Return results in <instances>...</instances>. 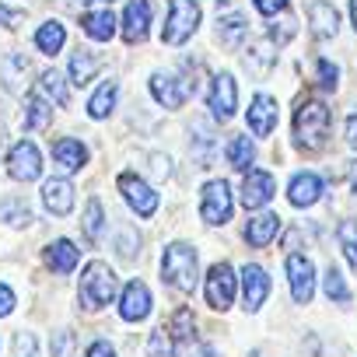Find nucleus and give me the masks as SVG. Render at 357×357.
<instances>
[{
	"mask_svg": "<svg viewBox=\"0 0 357 357\" xmlns=\"http://www.w3.org/2000/svg\"><path fill=\"white\" fill-rule=\"evenodd\" d=\"M291 204L294 207H312V204H319V197H322V178L315 175V172H298L294 178H291Z\"/></svg>",
	"mask_w": 357,
	"mask_h": 357,
	"instance_id": "21",
	"label": "nucleus"
},
{
	"mask_svg": "<svg viewBox=\"0 0 357 357\" xmlns=\"http://www.w3.org/2000/svg\"><path fill=\"white\" fill-rule=\"evenodd\" d=\"M347 144L357 151V109L350 112V119H347Z\"/></svg>",
	"mask_w": 357,
	"mask_h": 357,
	"instance_id": "49",
	"label": "nucleus"
},
{
	"mask_svg": "<svg viewBox=\"0 0 357 357\" xmlns=\"http://www.w3.org/2000/svg\"><path fill=\"white\" fill-rule=\"evenodd\" d=\"M116 291H119V280H116V273H112V266H109V263L95 259V263H88V266H84L77 294H81V305H84L88 312L105 308V305L116 298Z\"/></svg>",
	"mask_w": 357,
	"mask_h": 357,
	"instance_id": "2",
	"label": "nucleus"
},
{
	"mask_svg": "<svg viewBox=\"0 0 357 357\" xmlns=\"http://www.w3.org/2000/svg\"><path fill=\"white\" fill-rule=\"evenodd\" d=\"M161 280L178 294H193L197 287V249L186 242H172L161 256Z\"/></svg>",
	"mask_w": 357,
	"mask_h": 357,
	"instance_id": "1",
	"label": "nucleus"
},
{
	"mask_svg": "<svg viewBox=\"0 0 357 357\" xmlns=\"http://www.w3.org/2000/svg\"><path fill=\"white\" fill-rule=\"evenodd\" d=\"M81 231H84L88 242H98V238H102V231H105V207H102L98 197L88 200V207H84V221H81Z\"/></svg>",
	"mask_w": 357,
	"mask_h": 357,
	"instance_id": "30",
	"label": "nucleus"
},
{
	"mask_svg": "<svg viewBox=\"0 0 357 357\" xmlns=\"http://www.w3.org/2000/svg\"><path fill=\"white\" fill-rule=\"evenodd\" d=\"M151 172H154L158 178H168V175H172V161H168L165 154H151Z\"/></svg>",
	"mask_w": 357,
	"mask_h": 357,
	"instance_id": "46",
	"label": "nucleus"
},
{
	"mask_svg": "<svg viewBox=\"0 0 357 357\" xmlns=\"http://www.w3.org/2000/svg\"><path fill=\"white\" fill-rule=\"evenodd\" d=\"M43 204L53 218H67L74 211V186L67 183V178H50V183L43 186Z\"/></svg>",
	"mask_w": 357,
	"mask_h": 357,
	"instance_id": "17",
	"label": "nucleus"
},
{
	"mask_svg": "<svg viewBox=\"0 0 357 357\" xmlns=\"http://www.w3.org/2000/svg\"><path fill=\"white\" fill-rule=\"evenodd\" d=\"M50 123H53L50 102H46L39 91H32V95L25 98V130H46Z\"/></svg>",
	"mask_w": 357,
	"mask_h": 357,
	"instance_id": "27",
	"label": "nucleus"
},
{
	"mask_svg": "<svg viewBox=\"0 0 357 357\" xmlns=\"http://www.w3.org/2000/svg\"><path fill=\"white\" fill-rule=\"evenodd\" d=\"M273 63H277V53H273V39H266V43H256V46L249 50V56H245V67H249V70H252L256 77H266Z\"/></svg>",
	"mask_w": 357,
	"mask_h": 357,
	"instance_id": "28",
	"label": "nucleus"
},
{
	"mask_svg": "<svg viewBox=\"0 0 357 357\" xmlns=\"http://www.w3.org/2000/svg\"><path fill=\"white\" fill-rule=\"evenodd\" d=\"M81 29L88 39L109 43L116 36V18H112V11H88V15H81Z\"/></svg>",
	"mask_w": 357,
	"mask_h": 357,
	"instance_id": "23",
	"label": "nucleus"
},
{
	"mask_svg": "<svg viewBox=\"0 0 357 357\" xmlns=\"http://www.w3.org/2000/svg\"><path fill=\"white\" fill-rule=\"evenodd\" d=\"M235 301V270L231 263H214L207 273V305L214 312H228Z\"/></svg>",
	"mask_w": 357,
	"mask_h": 357,
	"instance_id": "7",
	"label": "nucleus"
},
{
	"mask_svg": "<svg viewBox=\"0 0 357 357\" xmlns=\"http://www.w3.org/2000/svg\"><path fill=\"white\" fill-rule=\"evenodd\" d=\"M53 161L63 168V172H81L88 165V147L74 137H60L53 144Z\"/></svg>",
	"mask_w": 357,
	"mask_h": 357,
	"instance_id": "20",
	"label": "nucleus"
},
{
	"mask_svg": "<svg viewBox=\"0 0 357 357\" xmlns=\"http://www.w3.org/2000/svg\"><path fill=\"white\" fill-rule=\"evenodd\" d=\"M119 315L126 322H140V319L151 315V291H147L144 280H130L123 287V294H119Z\"/></svg>",
	"mask_w": 357,
	"mask_h": 357,
	"instance_id": "14",
	"label": "nucleus"
},
{
	"mask_svg": "<svg viewBox=\"0 0 357 357\" xmlns=\"http://www.w3.org/2000/svg\"><path fill=\"white\" fill-rule=\"evenodd\" d=\"M88 357H116V350H112V343H105V340H95V343L88 347Z\"/></svg>",
	"mask_w": 357,
	"mask_h": 357,
	"instance_id": "47",
	"label": "nucleus"
},
{
	"mask_svg": "<svg viewBox=\"0 0 357 357\" xmlns=\"http://www.w3.org/2000/svg\"><path fill=\"white\" fill-rule=\"evenodd\" d=\"M200 218L207 225H228L231 221V190L225 178H214V183L204 186L200 193Z\"/></svg>",
	"mask_w": 357,
	"mask_h": 357,
	"instance_id": "6",
	"label": "nucleus"
},
{
	"mask_svg": "<svg viewBox=\"0 0 357 357\" xmlns=\"http://www.w3.org/2000/svg\"><path fill=\"white\" fill-rule=\"evenodd\" d=\"M252 158H256L252 140H249V137H231V144H228V165L238 168V172H249Z\"/></svg>",
	"mask_w": 357,
	"mask_h": 357,
	"instance_id": "32",
	"label": "nucleus"
},
{
	"mask_svg": "<svg viewBox=\"0 0 357 357\" xmlns=\"http://www.w3.org/2000/svg\"><path fill=\"white\" fill-rule=\"evenodd\" d=\"M200 4L197 0H168V22H165V29H161V39L168 43V46H183L193 32H197V25H200Z\"/></svg>",
	"mask_w": 357,
	"mask_h": 357,
	"instance_id": "4",
	"label": "nucleus"
},
{
	"mask_svg": "<svg viewBox=\"0 0 357 357\" xmlns=\"http://www.w3.org/2000/svg\"><path fill=\"white\" fill-rule=\"evenodd\" d=\"M193 88H197V84H190L186 77L165 74V70H158V74L151 77V95H154L158 105H165V109H183Z\"/></svg>",
	"mask_w": 357,
	"mask_h": 357,
	"instance_id": "8",
	"label": "nucleus"
},
{
	"mask_svg": "<svg viewBox=\"0 0 357 357\" xmlns=\"http://www.w3.org/2000/svg\"><path fill=\"white\" fill-rule=\"evenodd\" d=\"M329 123H333V116H329V109L322 102H301L298 112H294V140H298V147L319 151L326 144V137H329Z\"/></svg>",
	"mask_w": 357,
	"mask_h": 357,
	"instance_id": "3",
	"label": "nucleus"
},
{
	"mask_svg": "<svg viewBox=\"0 0 357 357\" xmlns=\"http://www.w3.org/2000/svg\"><path fill=\"white\" fill-rule=\"evenodd\" d=\"M116 95H119V84H116V81H105V84L88 98V116H91V119H105V116L112 112V105H116Z\"/></svg>",
	"mask_w": 357,
	"mask_h": 357,
	"instance_id": "29",
	"label": "nucleus"
},
{
	"mask_svg": "<svg viewBox=\"0 0 357 357\" xmlns=\"http://www.w3.org/2000/svg\"><path fill=\"white\" fill-rule=\"evenodd\" d=\"M211 112L218 123H228L238 109V84L231 74H214V84H211Z\"/></svg>",
	"mask_w": 357,
	"mask_h": 357,
	"instance_id": "11",
	"label": "nucleus"
},
{
	"mask_svg": "<svg viewBox=\"0 0 357 357\" xmlns=\"http://www.w3.org/2000/svg\"><path fill=\"white\" fill-rule=\"evenodd\" d=\"M98 4H112V0H98Z\"/></svg>",
	"mask_w": 357,
	"mask_h": 357,
	"instance_id": "53",
	"label": "nucleus"
},
{
	"mask_svg": "<svg viewBox=\"0 0 357 357\" xmlns=\"http://www.w3.org/2000/svg\"><path fill=\"white\" fill-rule=\"evenodd\" d=\"M249 357H263V354H259V350H252V354H249Z\"/></svg>",
	"mask_w": 357,
	"mask_h": 357,
	"instance_id": "52",
	"label": "nucleus"
},
{
	"mask_svg": "<svg viewBox=\"0 0 357 357\" xmlns=\"http://www.w3.org/2000/svg\"><path fill=\"white\" fill-rule=\"evenodd\" d=\"M53 357H77V347H74V333L70 329H60L53 336Z\"/></svg>",
	"mask_w": 357,
	"mask_h": 357,
	"instance_id": "39",
	"label": "nucleus"
},
{
	"mask_svg": "<svg viewBox=\"0 0 357 357\" xmlns=\"http://www.w3.org/2000/svg\"><path fill=\"white\" fill-rule=\"evenodd\" d=\"M0 221H8L15 228H29L32 225V211L22 200H4V204H0Z\"/></svg>",
	"mask_w": 357,
	"mask_h": 357,
	"instance_id": "34",
	"label": "nucleus"
},
{
	"mask_svg": "<svg viewBox=\"0 0 357 357\" xmlns=\"http://www.w3.org/2000/svg\"><path fill=\"white\" fill-rule=\"evenodd\" d=\"M326 298L329 301H350V287H347V280H343V273L336 270V266H329L326 270Z\"/></svg>",
	"mask_w": 357,
	"mask_h": 357,
	"instance_id": "37",
	"label": "nucleus"
},
{
	"mask_svg": "<svg viewBox=\"0 0 357 357\" xmlns=\"http://www.w3.org/2000/svg\"><path fill=\"white\" fill-rule=\"evenodd\" d=\"M43 259H46V266L53 270V273H74L77 270V263H81V249L70 242V238H56V242H50V249L43 252Z\"/></svg>",
	"mask_w": 357,
	"mask_h": 357,
	"instance_id": "16",
	"label": "nucleus"
},
{
	"mask_svg": "<svg viewBox=\"0 0 357 357\" xmlns=\"http://www.w3.org/2000/svg\"><path fill=\"white\" fill-rule=\"evenodd\" d=\"M18 350H22V357H36V340L29 333H18Z\"/></svg>",
	"mask_w": 357,
	"mask_h": 357,
	"instance_id": "48",
	"label": "nucleus"
},
{
	"mask_svg": "<svg viewBox=\"0 0 357 357\" xmlns=\"http://www.w3.org/2000/svg\"><path fill=\"white\" fill-rule=\"evenodd\" d=\"M175 357H218V354L211 347L197 343V340H183V343H178V350H175Z\"/></svg>",
	"mask_w": 357,
	"mask_h": 357,
	"instance_id": "40",
	"label": "nucleus"
},
{
	"mask_svg": "<svg viewBox=\"0 0 357 357\" xmlns=\"http://www.w3.org/2000/svg\"><path fill=\"white\" fill-rule=\"evenodd\" d=\"M25 22V11H18V8H4L0 4V29H18Z\"/></svg>",
	"mask_w": 357,
	"mask_h": 357,
	"instance_id": "43",
	"label": "nucleus"
},
{
	"mask_svg": "<svg viewBox=\"0 0 357 357\" xmlns=\"http://www.w3.org/2000/svg\"><path fill=\"white\" fill-rule=\"evenodd\" d=\"M147 32H151V4L147 0H130L123 15V39L133 46V43H144Z\"/></svg>",
	"mask_w": 357,
	"mask_h": 357,
	"instance_id": "15",
	"label": "nucleus"
},
{
	"mask_svg": "<svg viewBox=\"0 0 357 357\" xmlns=\"http://www.w3.org/2000/svg\"><path fill=\"white\" fill-rule=\"evenodd\" d=\"M8 175L15 183H36L43 175V151L32 140H18L8 151Z\"/></svg>",
	"mask_w": 357,
	"mask_h": 357,
	"instance_id": "5",
	"label": "nucleus"
},
{
	"mask_svg": "<svg viewBox=\"0 0 357 357\" xmlns=\"http://www.w3.org/2000/svg\"><path fill=\"white\" fill-rule=\"evenodd\" d=\"M39 91L50 95L56 105H70V91H67V81L60 70H43L39 74Z\"/></svg>",
	"mask_w": 357,
	"mask_h": 357,
	"instance_id": "31",
	"label": "nucleus"
},
{
	"mask_svg": "<svg viewBox=\"0 0 357 357\" xmlns=\"http://www.w3.org/2000/svg\"><path fill=\"white\" fill-rule=\"evenodd\" d=\"M350 190H354V197H357V161H350Z\"/></svg>",
	"mask_w": 357,
	"mask_h": 357,
	"instance_id": "50",
	"label": "nucleus"
},
{
	"mask_svg": "<svg viewBox=\"0 0 357 357\" xmlns=\"http://www.w3.org/2000/svg\"><path fill=\"white\" fill-rule=\"evenodd\" d=\"M308 22H312V36L315 39H333L340 32V15L329 0H312L308 4Z\"/></svg>",
	"mask_w": 357,
	"mask_h": 357,
	"instance_id": "19",
	"label": "nucleus"
},
{
	"mask_svg": "<svg viewBox=\"0 0 357 357\" xmlns=\"http://www.w3.org/2000/svg\"><path fill=\"white\" fill-rule=\"evenodd\" d=\"M15 305H18L15 291H11L8 284H0V319H4V315H11V312H15Z\"/></svg>",
	"mask_w": 357,
	"mask_h": 357,
	"instance_id": "45",
	"label": "nucleus"
},
{
	"mask_svg": "<svg viewBox=\"0 0 357 357\" xmlns=\"http://www.w3.org/2000/svg\"><path fill=\"white\" fill-rule=\"evenodd\" d=\"M287 277H291V294L298 305H308L315 294V266L305 256H287Z\"/></svg>",
	"mask_w": 357,
	"mask_h": 357,
	"instance_id": "12",
	"label": "nucleus"
},
{
	"mask_svg": "<svg viewBox=\"0 0 357 357\" xmlns=\"http://www.w3.org/2000/svg\"><path fill=\"white\" fill-rule=\"evenodd\" d=\"M252 4H256V11H259V15L273 18V15L287 11V4H291V0H252Z\"/></svg>",
	"mask_w": 357,
	"mask_h": 357,
	"instance_id": "44",
	"label": "nucleus"
},
{
	"mask_svg": "<svg viewBox=\"0 0 357 357\" xmlns=\"http://www.w3.org/2000/svg\"><path fill=\"white\" fill-rule=\"evenodd\" d=\"M22 74H29V60L22 53H11L4 63H0V77H4V88L8 91H18L22 88Z\"/></svg>",
	"mask_w": 357,
	"mask_h": 357,
	"instance_id": "33",
	"label": "nucleus"
},
{
	"mask_svg": "<svg viewBox=\"0 0 357 357\" xmlns=\"http://www.w3.org/2000/svg\"><path fill=\"white\" fill-rule=\"evenodd\" d=\"M249 130L256 137H270L277 130V98L270 95H256L249 105Z\"/></svg>",
	"mask_w": 357,
	"mask_h": 357,
	"instance_id": "18",
	"label": "nucleus"
},
{
	"mask_svg": "<svg viewBox=\"0 0 357 357\" xmlns=\"http://www.w3.org/2000/svg\"><path fill=\"white\" fill-rule=\"evenodd\" d=\"M245 36H249V22H245L242 15H228V18L218 22V39H221V46L238 50V46L245 43Z\"/></svg>",
	"mask_w": 357,
	"mask_h": 357,
	"instance_id": "26",
	"label": "nucleus"
},
{
	"mask_svg": "<svg viewBox=\"0 0 357 357\" xmlns=\"http://www.w3.org/2000/svg\"><path fill=\"white\" fill-rule=\"evenodd\" d=\"M119 190H123V200L130 204V211H133L137 218H151V214L158 211V193L144 183L140 175L123 172V175H119Z\"/></svg>",
	"mask_w": 357,
	"mask_h": 357,
	"instance_id": "9",
	"label": "nucleus"
},
{
	"mask_svg": "<svg viewBox=\"0 0 357 357\" xmlns=\"http://www.w3.org/2000/svg\"><path fill=\"white\" fill-rule=\"evenodd\" d=\"M137 245H140V238H137L130 228H123L119 238H116V252H119L123 259H133V249H137Z\"/></svg>",
	"mask_w": 357,
	"mask_h": 357,
	"instance_id": "42",
	"label": "nucleus"
},
{
	"mask_svg": "<svg viewBox=\"0 0 357 357\" xmlns=\"http://www.w3.org/2000/svg\"><path fill=\"white\" fill-rule=\"evenodd\" d=\"M336 238H340V249L347 252L350 266L357 270V221H340V228H336Z\"/></svg>",
	"mask_w": 357,
	"mask_h": 357,
	"instance_id": "35",
	"label": "nucleus"
},
{
	"mask_svg": "<svg viewBox=\"0 0 357 357\" xmlns=\"http://www.w3.org/2000/svg\"><path fill=\"white\" fill-rule=\"evenodd\" d=\"M273 193H277V178H273L270 172H263V168H252V172L242 178V204H245V211L266 207V204L273 200Z\"/></svg>",
	"mask_w": 357,
	"mask_h": 357,
	"instance_id": "10",
	"label": "nucleus"
},
{
	"mask_svg": "<svg viewBox=\"0 0 357 357\" xmlns=\"http://www.w3.org/2000/svg\"><path fill=\"white\" fill-rule=\"evenodd\" d=\"M336 81H340V67L329 63V60H319V84H322L326 91H333Z\"/></svg>",
	"mask_w": 357,
	"mask_h": 357,
	"instance_id": "41",
	"label": "nucleus"
},
{
	"mask_svg": "<svg viewBox=\"0 0 357 357\" xmlns=\"http://www.w3.org/2000/svg\"><path fill=\"white\" fill-rule=\"evenodd\" d=\"M266 294H270L266 270L256 266V263H245V270H242V301H245V312H259L263 301H266Z\"/></svg>",
	"mask_w": 357,
	"mask_h": 357,
	"instance_id": "13",
	"label": "nucleus"
},
{
	"mask_svg": "<svg viewBox=\"0 0 357 357\" xmlns=\"http://www.w3.org/2000/svg\"><path fill=\"white\" fill-rule=\"evenodd\" d=\"M63 43H67V29H63L60 22L39 25V32H36V50H39L43 56H56V53L63 50Z\"/></svg>",
	"mask_w": 357,
	"mask_h": 357,
	"instance_id": "25",
	"label": "nucleus"
},
{
	"mask_svg": "<svg viewBox=\"0 0 357 357\" xmlns=\"http://www.w3.org/2000/svg\"><path fill=\"white\" fill-rule=\"evenodd\" d=\"M147 357H172V333L168 329H154L147 340Z\"/></svg>",
	"mask_w": 357,
	"mask_h": 357,
	"instance_id": "38",
	"label": "nucleus"
},
{
	"mask_svg": "<svg viewBox=\"0 0 357 357\" xmlns=\"http://www.w3.org/2000/svg\"><path fill=\"white\" fill-rule=\"evenodd\" d=\"M193 312L190 308H178L175 315H172V326H168V333H172V340H178V343H183V340H193Z\"/></svg>",
	"mask_w": 357,
	"mask_h": 357,
	"instance_id": "36",
	"label": "nucleus"
},
{
	"mask_svg": "<svg viewBox=\"0 0 357 357\" xmlns=\"http://www.w3.org/2000/svg\"><path fill=\"white\" fill-rule=\"evenodd\" d=\"M277 231H280V218L277 214H259V218H252L245 225V242L252 249H266L277 238Z\"/></svg>",
	"mask_w": 357,
	"mask_h": 357,
	"instance_id": "22",
	"label": "nucleus"
},
{
	"mask_svg": "<svg viewBox=\"0 0 357 357\" xmlns=\"http://www.w3.org/2000/svg\"><path fill=\"white\" fill-rule=\"evenodd\" d=\"M350 18H354V29H357V0H350Z\"/></svg>",
	"mask_w": 357,
	"mask_h": 357,
	"instance_id": "51",
	"label": "nucleus"
},
{
	"mask_svg": "<svg viewBox=\"0 0 357 357\" xmlns=\"http://www.w3.org/2000/svg\"><path fill=\"white\" fill-rule=\"evenodd\" d=\"M98 67H102V60H98L91 50H74V53H70V81H74L77 88L91 84L95 74H98Z\"/></svg>",
	"mask_w": 357,
	"mask_h": 357,
	"instance_id": "24",
	"label": "nucleus"
}]
</instances>
